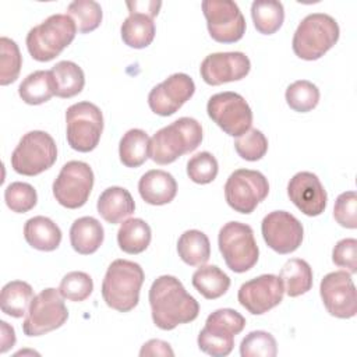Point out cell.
<instances>
[{"label": "cell", "mask_w": 357, "mask_h": 357, "mask_svg": "<svg viewBox=\"0 0 357 357\" xmlns=\"http://www.w3.org/2000/svg\"><path fill=\"white\" fill-rule=\"evenodd\" d=\"M148 298L152 321L162 331L192 322L199 314L198 301L172 275H162L153 280Z\"/></svg>", "instance_id": "obj_1"}, {"label": "cell", "mask_w": 357, "mask_h": 357, "mask_svg": "<svg viewBox=\"0 0 357 357\" xmlns=\"http://www.w3.org/2000/svg\"><path fill=\"white\" fill-rule=\"evenodd\" d=\"M145 275L139 264L128 259H114L102 282V297L107 307L128 312L139 301V290Z\"/></svg>", "instance_id": "obj_2"}, {"label": "cell", "mask_w": 357, "mask_h": 357, "mask_svg": "<svg viewBox=\"0 0 357 357\" xmlns=\"http://www.w3.org/2000/svg\"><path fill=\"white\" fill-rule=\"evenodd\" d=\"M202 137V127L195 119L180 117L153 134L149 158L158 165L173 163L180 156L195 151Z\"/></svg>", "instance_id": "obj_3"}, {"label": "cell", "mask_w": 357, "mask_h": 357, "mask_svg": "<svg viewBox=\"0 0 357 357\" xmlns=\"http://www.w3.org/2000/svg\"><path fill=\"white\" fill-rule=\"evenodd\" d=\"M339 35L340 29L333 17L325 13L308 14L293 35V52L303 60H318L335 46Z\"/></svg>", "instance_id": "obj_4"}, {"label": "cell", "mask_w": 357, "mask_h": 357, "mask_svg": "<svg viewBox=\"0 0 357 357\" xmlns=\"http://www.w3.org/2000/svg\"><path fill=\"white\" fill-rule=\"evenodd\" d=\"M77 25L67 14H53L26 33V49L36 61L57 57L75 38Z\"/></svg>", "instance_id": "obj_5"}, {"label": "cell", "mask_w": 357, "mask_h": 357, "mask_svg": "<svg viewBox=\"0 0 357 357\" xmlns=\"http://www.w3.org/2000/svg\"><path fill=\"white\" fill-rule=\"evenodd\" d=\"M245 326V318L231 308H220L208 315L198 335V347L212 357L229 356L234 347V336Z\"/></svg>", "instance_id": "obj_6"}, {"label": "cell", "mask_w": 357, "mask_h": 357, "mask_svg": "<svg viewBox=\"0 0 357 357\" xmlns=\"http://www.w3.org/2000/svg\"><path fill=\"white\" fill-rule=\"evenodd\" d=\"M219 251L227 265L236 273L250 271L259 257V248L251 226L241 222H227L218 236Z\"/></svg>", "instance_id": "obj_7"}, {"label": "cell", "mask_w": 357, "mask_h": 357, "mask_svg": "<svg viewBox=\"0 0 357 357\" xmlns=\"http://www.w3.org/2000/svg\"><path fill=\"white\" fill-rule=\"evenodd\" d=\"M57 159V146L50 134L33 130L22 135L11 153V167L22 176H38Z\"/></svg>", "instance_id": "obj_8"}, {"label": "cell", "mask_w": 357, "mask_h": 357, "mask_svg": "<svg viewBox=\"0 0 357 357\" xmlns=\"http://www.w3.org/2000/svg\"><path fill=\"white\" fill-rule=\"evenodd\" d=\"M66 137L68 145L78 152L93 151L103 131V114L91 102H78L66 112Z\"/></svg>", "instance_id": "obj_9"}, {"label": "cell", "mask_w": 357, "mask_h": 357, "mask_svg": "<svg viewBox=\"0 0 357 357\" xmlns=\"http://www.w3.org/2000/svg\"><path fill=\"white\" fill-rule=\"evenodd\" d=\"M59 289L47 287L36 294L28 308L22 324L26 336H40L63 326L68 318V310Z\"/></svg>", "instance_id": "obj_10"}, {"label": "cell", "mask_w": 357, "mask_h": 357, "mask_svg": "<svg viewBox=\"0 0 357 357\" xmlns=\"http://www.w3.org/2000/svg\"><path fill=\"white\" fill-rule=\"evenodd\" d=\"M266 177L251 169H237L226 180L225 198L227 205L238 213L248 215L268 197Z\"/></svg>", "instance_id": "obj_11"}, {"label": "cell", "mask_w": 357, "mask_h": 357, "mask_svg": "<svg viewBox=\"0 0 357 357\" xmlns=\"http://www.w3.org/2000/svg\"><path fill=\"white\" fill-rule=\"evenodd\" d=\"M208 116L227 135L240 137L252 124V110L247 100L236 92H219L209 98L206 105Z\"/></svg>", "instance_id": "obj_12"}, {"label": "cell", "mask_w": 357, "mask_h": 357, "mask_svg": "<svg viewBox=\"0 0 357 357\" xmlns=\"http://www.w3.org/2000/svg\"><path fill=\"white\" fill-rule=\"evenodd\" d=\"M93 187V172L81 160L67 162L53 181V197L68 209H77L86 204Z\"/></svg>", "instance_id": "obj_13"}, {"label": "cell", "mask_w": 357, "mask_h": 357, "mask_svg": "<svg viewBox=\"0 0 357 357\" xmlns=\"http://www.w3.org/2000/svg\"><path fill=\"white\" fill-rule=\"evenodd\" d=\"M202 11L209 35L219 43H234L245 33V20L231 0H204Z\"/></svg>", "instance_id": "obj_14"}, {"label": "cell", "mask_w": 357, "mask_h": 357, "mask_svg": "<svg viewBox=\"0 0 357 357\" xmlns=\"http://www.w3.org/2000/svg\"><path fill=\"white\" fill-rule=\"evenodd\" d=\"M319 294L326 311L336 318L349 319L357 312V293L347 271H335L324 276Z\"/></svg>", "instance_id": "obj_15"}, {"label": "cell", "mask_w": 357, "mask_h": 357, "mask_svg": "<svg viewBox=\"0 0 357 357\" xmlns=\"http://www.w3.org/2000/svg\"><path fill=\"white\" fill-rule=\"evenodd\" d=\"M261 231L266 245L282 255L296 251L304 237L300 220L286 211L269 212L262 219Z\"/></svg>", "instance_id": "obj_16"}, {"label": "cell", "mask_w": 357, "mask_h": 357, "mask_svg": "<svg viewBox=\"0 0 357 357\" xmlns=\"http://www.w3.org/2000/svg\"><path fill=\"white\" fill-rule=\"evenodd\" d=\"M284 296L282 279L266 273L243 283L237 293L238 303L252 315H262L279 305Z\"/></svg>", "instance_id": "obj_17"}, {"label": "cell", "mask_w": 357, "mask_h": 357, "mask_svg": "<svg viewBox=\"0 0 357 357\" xmlns=\"http://www.w3.org/2000/svg\"><path fill=\"white\" fill-rule=\"evenodd\" d=\"M195 92L192 78L184 73H176L153 86L148 95V105L155 114H174Z\"/></svg>", "instance_id": "obj_18"}, {"label": "cell", "mask_w": 357, "mask_h": 357, "mask_svg": "<svg viewBox=\"0 0 357 357\" xmlns=\"http://www.w3.org/2000/svg\"><path fill=\"white\" fill-rule=\"evenodd\" d=\"M251 61L243 52H219L208 54L199 67L201 78L208 85L240 81L248 75Z\"/></svg>", "instance_id": "obj_19"}, {"label": "cell", "mask_w": 357, "mask_h": 357, "mask_svg": "<svg viewBox=\"0 0 357 357\" xmlns=\"http://www.w3.org/2000/svg\"><path fill=\"white\" fill-rule=\"evenodd\" d=\"M290 201L307 216L321 215L328 202L326 191L318 176L311 172L296 173L287 184Z\"/></svg>", "instance_id": "obj_20"}, {"label": "cell", "mask_w": 357, "mask_h": 357, "mask_svg": "<svg viewBox=\"0 0 357 357\" xmlns=\"http://www.w3.org/2000/svg\"><path fill=\"white\" fill-rule=\"evenodd\" d=\"M141 198L149 205H166L172 202L177 194L176 178L160 169H153L142 174L138 181Z\"/></svg>", "instance_id": "obj_21"}, {"label": "cell", "mask_w": 357, "mask_h": 357, "mask_svg": "<svg viewBox=\"0 0 357 357\" xmlns=\"http://www.w3.org/2000/svg\"><path fill=\"white\" fill-rule=\"evenodd\" d=\"M96 209L107 223L116 225L134 213L135 202L128 190L114 185L99 195Z\"/></svg>", "instance_id": "obj_22"}, {"label": "cell", "mask_w": 357, "mask_h": 357, "mask_svg": "<svg viewBox=\"0 0 357 357\" xmlns=\"http://www.w3.org/2000/svg\"><path fill=\"white\" fill-rule=\"evenodd\" d=\"M105 238L100 222L92 216H82L74 220L70 227V243L74 251L89 255L99 250Z\"/></svg>", "instance_id": "obj_23"}, {"label": "cell", "mask_w": 357, "mask_h": 357, "mask_svg": "<svg viewBox=\"0 0 357 357\" xmlns=\"http://www.w3.org/2000/svg\"><path fill=\"white\" fill-rule=\"evenodd\" d=\"M24 237L35 250L53 251L61 243V230L46 216H33L25 222Z\"/></svg>", "instance_id": "obj_24"}, {"label": "cell", "mask_w": 357, "mask_h": 357, "mask_svg": "<svg viewBox=\"0 0 357 357\" xmlns=\"http://www.w3.org/2000/svg\"><path fill=\"white\" fill-rule=\"evenodd\" d=\"M54 82V95L59 98H73L78 95L85 85V74L74 61L63 60L56 63L52 70Z\"/></svg>", "instance_id": "obj_25"}, {"label": "cell", "mask_w": 357, "mask_h": 357, "mask_svg": "<svg viewBox=\"0 0 357 357\" xmlns=\"http://www.w3.org/2000/svg\"><path fill=\"white\" fill-rule=\"evenodd\" d=\"M279 278L289 297L305 294L312 287V269L310 264L301 258H290L286 261L280 269Z\"/></svg>", "instance_id": "obj_26"}, {"label": "cell", "mask_w": 357, "mask_h": 357, "mask_svg": "<svg viewBox=\"0 0 357 357\" xmlns=\"http://www.w3.org/2000/svg\"><path fill=\"white\" fill-rule=\"evenodd\" d=\"M120 32L121 39L127 46L144 49L152 43L156 28L152 17L139 13H130V15L123 21Z\"/></svg>", "instance_id": "obj_27"}, {"label": "cell", "mask_w": 357, "mask_h": 357, "mask_svg": "<svg viewBox=\"0 0 357 357\" xmlns=\"http://www.w3.org/2000/svg\"><path fill=\"white\" fill-rule=\"evenodd\" d=\"M152 238V231L149 225L139 219L131 218L124 220L117 231V243L121 251L135 255L144 252Z\"/></svg>", "instance_id": "obj_28"}, {"label": "cell", "mask_w": 357, "mask_h": 357, "mask_svg": "<svg viewBox=\"0 0 357 357\" xmlns=\"http://www.w3.org/2000/svg\"><path fill=\"white\" fill-rule=\"evenodd\" d=\"M177 252L183 262L190 266H201L211 257V243L208 236L197 229L185 230L177 241Z\"/></svg>", "instance_id": "obj_29"}, {"label": "cell", "mask_w": 357, "mask_h": 357, "mask_svg": "<svg viewBox=\"0 0 357 357\" xmlns=\"http://www.w3.org/2000/svg\"><path fill=\"white\" fill-rule=\"evenodd\" d=\"M151 138L141 128L128 130L120 139L119 156L126 167H138L149 158Z\"/></svg>", "instance_id": "obj_30"}, {"label": "cell", "mask_w": 357, "mask_h": 357, "mask_svg": "<svg viewBox=\"0 0 357 357\" xmlns=\"http://www.w3.org/2000/svg\"><path fill=\"white\" fill-rule=\"evenodd\" d=\"M33 297V290L29 283L24 280H11L1 289V311L13 318H21L28 312Z\"/></svg>", "instance_id": "obj_31"}, {"label": "cell", "mask_w": 357, "mask_h": 357, "mask_svg": "<svg viewBox=\"0 0 357 357\" xmlns=\"http://www.w3.org/2000/svg\"><path fill=\"white\" fill-rule=\"evenodd\" d=\"M192 286L208 300L222 297L230 287V278L216 265H201L192 273Z\"/></svg>", "instance_id": "obj_32"}, {"label": "cell", "mask_w": 357, "mask_h": 357, "mask_svg": "<svg viewBox=\"0 0 357 357\" xmlns=\"http://www.w3.org/2000/svg\"><path fill=\"white\" fill-rule=\"evenodd\" d=\"M20 98L28 105H42L54 95L50 70H38L26 75L18 86Z\"/></svg>", "instance_id": "obj_33"}, {"label": "cell", "mask_w": 357, "mask_h": 357, "mask_svg": "<svg viewBox=\"0 0 357 357\" xmlns=\"http://www.w3.org/2000/svg\"><path fill=\"white\" fill-rule=\"evenodd\" d=\"M251 17L255 29L262 35H272L284 21V8L276 0H255L251 4Z\"/></svg>", "instance_id": "obj_34"}, {"label": "cell", "mask_w": 357, "mask_h": 357, "mask_svg": "<svg viewBox=\"0 0 357 357\" xmlns=\"http://www.w3.org/2000/svg\"><path fill=\"white\" fill-rule=\"evenodd\" d=\"M67 15L74 20L78 32L88 33L95 31L100 25L103 13L98 1L74 0L67 8Z\"/></svg>", "instance_id": "obj_35"}, {"label": "cell", "mask_w": 357, "mask_h": 357, "mask_svg": "<svg viewBox=\"0 0 357 357\" xmlns=\"http://www.w3.org/2000/svg\"><path fill=\"white\" fill-rule=\"evenodd\" d=\"M284 98L290 109L298 113H307L317 107L319 102V89L311 81L298 79L287 86Z\"/></svg>", "instance_id": "obj_36"}, {"label": "cell", "mask_w": 357, "mask_h": 357, "mask_svg": "<svg viewBox=\"0 0 357 357\" xmlns=\"http://www.w3.org/2000/svg\"><path fill=\"white\" fill-rule=\"evenodd\" d=\"M0 85H8L17 81L20 75L22 56L20 53L18 45L7 36L0 38Z\"/></svg>", "instance_id": "obj_37"}, {"label": "cell", "mask_w": 357, "mask_h": 357, "mask_svg": "<svg viewBox=\"0 0 357 357\" xmlns=\"http://www.w3.org/2000/svg\"><path fill=\"white\" fill-rule=\"evenodd\" d=\"M241 357H275L278 346L275 337L265 331L250 332L240 343Z\"/></svg>", "instance_id": "obj_38"}, {"label": "cell", "mask_w": 357, "mask_h": 357, "mask_svg": "<svg viewBox=\"0 0 357 357\" xmlns=\"http://www.w3.org/2000/svg\"><path fill=\"white\" fill-rule=\"evenodd\" d=\"M93 290L92 278L81 271L68 272L60 282L59 291L60 294L70 301H84L86 300Z\"/></svg>", "instance_id": "obj_39"}, {"label": "cell", "mask_w": 357, "mask_h": 357, "mask_svg": "<svg viewBox=\"0 0 357 357\" xmlns=\"http://www.w3.org/2000/svg\"><path fill=\"white\" fill-rule=\"evenodd\" d=\"M4 201L13 212L25 213L33 209V206L36 205L38 194L31 184L14 181L8 184L4 190Z\"/></svg>", "instance_id": "obj_40"}, {"label": "cell", "mask_w": 357, "mask_h": 357, "mask_svg": "<svg viewBox=\"0 0 357 357\" xmlns=\"http://www.w3.org/2000/svg\"><path fill=\"white\" fill-rule=\"evenodd\" d=\"M234 149L241 159L255 162L262 159L268 152V139L262 131L250 128L245 134L237 137L234 141Z\"/></svg>", "instance_id": "obj_41"}, {"label": "cell", "mask_w": 357, "mask_h": 357, "mask_svg": "<svg viewBox=\"0 0 357 357\" xmlns=\"http://www.w3.org/2000/svg\"><path fill=\"white\" fill-rule=\"evenodd\" d=\"M219 172L216 158L211 152H199L191 156L187 162V174L191 181L197 184L212 183Z\"/></svg>", "instance_id": "obj_42"}, {"label": "cell", "mask_w": 357, "mask_h": 357, "mask_svg": "<svg viewBox=\"0 0 357 357\" xmlns=\"http://www.w3.org/2000/svg\"><path fill=\"white\" fill-rule=\"evenodd\" d=\"M333 218L335 220L346 229L357 227V194L356 191L342 192L333 206Z\"/></svg>", "instance_id": "obj_43"}, {"label": "cell", "mask_w": 357, "mask_h": 357, "mask_svg": "<svg viewBox=\"0 0 357 357\" xmlns=\"http://www.w3.org/2000/svg\"><path fill=\"white\" fill-rule=\"evenodd\" d=\"M332 261L336 266L344 268L349 273L357 272V240L343 238L332 250Z\"/></svg>", "instance_id": "obj_44"}, {"label": "cell", "mask_w": 357, "mask_h": 357, "mask_svg": "<svg viewBox=\"0 0 357 357\" xmlns=\"http://www.w3.org/2000/svg\"><path fill=\"white\" fill-rule=\"evenodd\" d=\"M139 356H174V351L167 342L160 339H151L142 344Z\"/></svg>", "instance_id": "obj_45"}, {"label": "cell", "mask_w": 357, "mask_h": 357, "mask_svg": "<svg viewBox=\"0 0 357 357\" xmlns=\"http://www.w3.org/2000/svg\"><path fill=\"white\" fill-rule=\"evenodd\" d=\"M126 6L128 7L130 13H139V14H146L149 17H156L160 7L162 1H155V0H145V1H127Z\"/></svg>", "instance_id": "obj_46"}, {"label": "cell", "mask_w": 357, "mask_h": 357, "mask_svg": "<svg viewBox=\"0 0 357 357\" xmlns=\"http://www.w3.org/2000/svg\"><path fill=\"white\" fill-rule=\"evenodd\" d=\"M0 326H1L0 353H6L15 344V332H14V328L10 326L6 321H0Z\"/></svg>", "instance_id": "obj_47"}]
</instances>
